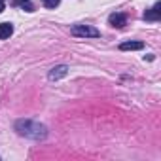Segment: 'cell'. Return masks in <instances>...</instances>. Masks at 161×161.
I'll use <instances>...</instances> for the list:
<instances>
[{
    "label": "cell",
    "instance_id": "cell-1",
    "mask_svg": "<svg viewBox=\"0 0 161 161\" xmlns=\"http://www.w3.org/2000/svg\"><path fill=\"white\" fill-rule=\"evenodd\" d=\"M15 131L21 136H27L31 140H44L47 136V127L34 121V119H17L15 121Z\"/></svg>",
    "mask_w": 161,
    "mask_h": 161
},
{
    "label": "cell",
    "instance_id": "cell-2",
    "mask_svg": "<svg viewBox=\"0 0 161 161\" xmlns=\"http://www.w3.org/2000/svg\"><path fill=\"white\" fill-rule=\"evenodd\" d=\"M70 32L78 38H99L101 36V31L91 25H74L70 29Z\"/></svg>",
    "mask_w": 161,
    "mask_h": 161
},
{
    "label": "cell",
    "instance_id": "cell-3",
    "mask_svg": "<svg viewBox=\"0 0 161 161\" xmlns=\"http://www.w3.org/2000/svg\"><path fill=\"white\" fill-rule=\"evenodd\" d=\"M66 74H68V66H66V64H57V66H53V68L49 70L47 78L51 80V82H57V80L64 78Z\"/></svg>",
    "mask_w": 161,
    "mask_h": 161
},
{
    "label": "cell",
    "instance_id": "cell-4",
    "mask_svg": "<svg viewBox=\"0 0 161 161\" xmlns=\"http://www.w3.org/2000/svg\"><path fill=\"white\" fill-rule=\"evenodd\" d=\"M159 17H161V2H157L150 12L144 14V19L146 21H159Z\"/></svg>",
    "mask_w": 161,
    "mask_h": 161
},
{
    "label": "cell",
    "instance_id": "cell-5",
    "mask_svg": "<svg viewBox=\"0 0 161 161\" xmlns=\"http://www.w3.org/2000/svg\"><path fill=\"white\" fill-rule=\"evenodd\" d=\"M108 21H110V25H112V27H118V29H121V27H125V23H127V17H125L123 14H112V15L108 17Z\"/></svg>",
    "mask_w": 161,
    "mask_h": 161
},
{
    "label": "cell",
    "instance_id": "cell-6",
    "mask_svg": "<svg viewBox=\"0 0 161 161\" xmlns=\"http://www.w3.org/2000/svg\"><path fill=\"white\" fill-rule=\"evenodd\" d=\"M142 47H144L142 42H123V44L119 46L121 51H136V49H142Z\"/></svg>",
    "mask_w": 161,
    "mask_h": 161
},
{
    "label": "cell",
    "instance_id": "cell-7",
    "mask_svg": "<svg viewBox=\"0 0 161 161\" xmlns=\"http://www.w3.org/2000/svg\"><path fill=\"white\" fill-rule=\"evenodd\" d=\"M12 34H14V27H12V23H0V38L6 40V38H10Z\"/></svg>",
    "mask_w": 161,
    "mask_h": 161
},
{
    "label": "cell",
    "instance_id": "cell-8",
    "mask_svg": "<svg viewBox=\"0 0 161 161\" xmlns=\"http://www.w3.org/2000/svg\"><path fill=\"white\" fill-rule=\"evenodd\" d=\"M42 2H44V6H46V8H57L61 0H42Z\"/></svg>",
    "mask_w": 161,
    "mask_h": 161
},
{
    "label": "cell",
    "instance_id": "cell-9",
    "mask_svg": "<svg viewBox=\"0 0 161 161\" xmlns=\"http://www.w3.org/2000/svg\"><path fill=\"white\" fill-rule=\"evenodd\" d=\"M23 10H25V12H34V8H32L29 2H23Z\"/></svg>",
    "mask_w": 161,
    "mask_h": 161
},
{
    "label": "cell",
    "instance_id": "cell-10",
    "mask_svg": "<svg viewBox=\"0 0 161 161\" xmlns=\"http://www.w3.org/2000/svg\"><path fill=\"white\" fill-rule=\"evenodd\" d=\"M4 12V0H0V14Z\"/></svg>",
    "mask_w": 161,
    "mask_h": 161
},
{
    "label": "cell",
    "instance_id": "cell-11",
    "mask_svg": "<svg viewBox=\"0 0 161 161\" xmlns=\"http://www.w3.org/2000/svg\"><path fill=\"white\" fill-rule=\"evenodd\" d=\"M19 2H29V0H19Z\"/></svg>",
    "mask_w": 161,
    "mask_h": 161
}]
</instances>
